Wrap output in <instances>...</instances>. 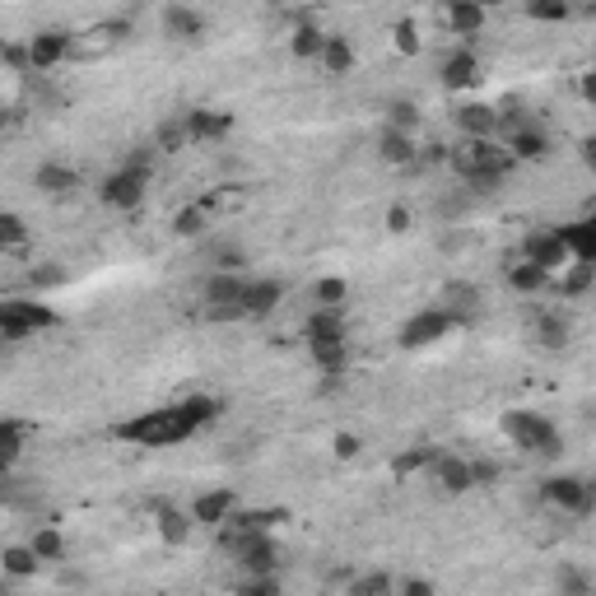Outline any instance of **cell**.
<instances>
[{
	"mask_svg": "<svg viewBox=\"0 0 596 596\" xmlns=\"http://www.w3.org/2000/svg\"><path fill=\"white\" fill-rule=\"evenodd\" d=\"M205 33V19L191 5H168L163 10V38H173V42H201Z\"/></svg>",
	"mask_w": 596,
	"mask_h": 596,
	"instance_id": "obj_17",
	"label": "cell"
},
{
	"mask_svg": "<svg viewBox=\"0 0 596 596\" xmlns=\"http://www.w3.org/2000/svg\"><path fill=\"white\" fill-rule=\"evenodd\" d=\"M233 508H238V503H233L229 489H210V494H201V499L191 503V522H201V527H219Z\"/></svg>",
	"mask_w": 596,
	"mask_h": 596,
	"instance_id": "obj_22",
	"label": "cell"
},
{
	"mask_svg": "<svg viewBox=\"0 0 596 596\" xmlns=\"http://www.w3.org/2000/svg\"><path fill=\"white\" fill-rule=\"evenodd\" d=\"M466 466H471V485H494V480H499V461H466Z\"/></svg>",
	"mask_w": 596,
	"mask_h": 596,
	"instance_id": "obj_47",
	"label": "cell"
},
{
	"mask_svg": "<svg viewBox=\"0 0 596 596\" xmlns=\"http://www.w3.org/2000/svg\"><path fill=\"white\" fill-rule=\"evenodd\" d=\"M56 322V308H47L42 298H0V340H28Z\"/></svg>",
	"mask_w": 596,
	"mask_h": 596,
	"instance_id": "obj_4",
	"label": "cell"
},
{
	"mask_svg": "<svg viewBox=\"0 0 596 596\" xmlns=\"http://www.w3.org/2000/svg\"><path fill=\"white\" fill-rule=\"evenodd\" d=\"M215 415H219L215 396H187V401L140 410L136 420L112 424V438H117V443H131V447H173V443L196 438L205 424H215Z\"/></svg>",
	"mask_w": 596,
	"mask_h": 596,
	"instance_id": "obj_1",
	"label": "cell"
},
{
	"mask_svg": "<svg viewBox=\"0 0 596 596\" xmlns=\"http://www.w3.org/2000/svg\"><path fill=\"white\" fill-rule=\"evenodd\" d=\"M145 187L149 177L145 173H131V168H117V173L103 182V205H112V210H136L140 201H145Z\"/></svg>",
	"mask_w": 596,
	"mask_h": 596,
	"instance_id": "obj_11",
	"label": "cell"
},
{
	"mask_svg": "<svg viewBox=\"0 0 596 596\" xmlns=\"http://www.w3.org/2000/svg\"><path fill=\"white\" fill-rule=\"evenodd\" d=\"M513 154L503 145H494V140H466L461 136V145L447 149V168L461 177V182H471L475 191H499V182L508 173H513Z\"/></svg>",
	"mask_w": 596,
	"mask_h": 596,
	"instance_id": "obj_2",
	"label": "cell"
},
{
	"mask_svg": "<svg viewBox=\"0 0 596 596\" xmlns=\"http://www.w3.org/2000/svg\"><path fill=\"white\" fill-rule=\"evenodd\" d=\"M28 550L42 559V564H52V559H61L66 555V536L56 527H42V531H33V541H28Z\"/></svg>",
	"mask_w": 596,
	"mask_h": 596,
	"instance_id": "obj_36",
	"label": "cell"
},
{
	"mask_svg": "<svg viewBox=\"0 0 596 596\" xmlns=\"http://www.w3.org/2000/svg\"><path fill=\"white\" fill-rule=\"evenodd\" d=\"M443 5H447V0H443ZM480 5H489V0H480Z\"/></svg>",
	"mask_w": 596,
	"mask_h": 596,
	"instance_id": "obj_51",
	"label": "cell"
},
{
	"mask_svg": "<svg viewBox=\"0 0 596 596\" xmlns=\"http://www.w3.org/2000/svg\"><path fill=\"white\" fill-rule=\"evenodd\" d=\"M345 280H340V275H326V280H317V289H312V294H317V308H340V303H345Z\"/></svg>",
	"mask_w": 596,
	"mask_h": 596,
	"instance_id": "obj_39",
	"label": "cell"
},
{
	"mask_svg": "<svg viewBox=\"0 0 596 596\" xmlns=\"http://www.w3.org/2000/svg\"><path fill=\"white\" fill-rule=\"evenodd\" d=\"M173 229L182 233V238H196V233H205V205H187V210H177Z\"/></svg>",
	"mask_w": 596,
	"mask_h": 596,
	"instance_id": "obj_42",
	"label": "cell"
},
{
	"mask_svg": "<svg viewBox=\"0 0 596 596\" xmlns=\"http://www.w3.org/2000/svg\"><path fill=\"white\" fill-rule=\"evenodd\" d=\"M550 280H555V275L541 271V266H531V261H513V266H508V285H513L517 294H541V289H550Z\"/></svg>",
	"mask_w": 596,
	"mask_h": 596,
	"instance_id": "obj_28",
	"label": "cell"
},
{
	"mask_svg": "<svg viewBox=\"0 0 596 596\" xmlns=\"http://www.w3.org/2000/svg\"><path fill=\"white\" fill-rule=\"evenodd\" d=\"M457 131L466 140H494L499 136V108H489V103H466L457 112Z\"/></svg>",
	"mask_w": 596,
	"mask_h": 596,
	"instance_id": "obj_14",
	"label": "cell"
},
{
	"mask_svg": "<svg viewBox=\"0 0 596 596\" xmlns=\"http://www.w3.org/2000/svg\"><path fill=\"white\" fill-rule=\"evenodd\" d=\"M70 52H75L70 33H61V28H47V33H38V38L28 42V70H56Z\"/></svg>",
	"mask_w": 596,
	"mask_h": 596,
	"instance_id": "obj_12",
	"label": "cell"
},
{
	"mask_svg": "<svg viewBox=\"0 0 596 596\" xmlns=\"http://www.w3.org/2000/svg\"><path fill=\"white\" fill-rule=\"evenodd\" d=\"M205 312L215 322H238L243 317V280H238V271H215L205 280Z\"/></svg>",
	"mask_w": 596,
	"mask_h": 596,
	"instance_id": "obj_5",
	"label": "cell"
},
{
	"mask_svg": "<svg viewBox=\"0 0 596 596\" xmlns=\"http://www.w3.org/2000/svg\"><path fill=\"white\" fill-rule=\"evenodd\" d=\"M331 447H336L340 461H354V457H359V438H354V434H336V443H331Z\"/></svg>",
	"mask_w": 596,
	"mask_h": 596,
	"instance_id": "obj_48",
	"label": "cell"
},
{
	"mask_svg": "<svg viewBox=\"0 0 596 596\" xmlns=\"http://www.w3.org/2000/svg\"><path fill=\"white\" fill-rule=\"evenodd\" d=\"M154 517H159L154 527H159V536L168 545H187L191 541V527H196V522H191V513H182V508H168V503H154Z\"/></svg>",
	"mask_w": 596,
	"mask_h": 596,
	"instance_id": "obj_24",
	"label": "cell"
},
{
	"mask_svg": "<svg viewBox=\"0 0 596 596\" xmlns=\"http://www.w3.org/2000/svg\"><path fill=\"white\" fill-rule=\"evenodd\" d=\"M392 47L401 56H415L420 52V28H415V19H401V24L392 28Z\"/></svg>",
	"mask_w": 596,
	"mask_h": 596,
	"instance_id": "obj_41",
	"label": "cell"
},
{
	"mask_svg": "<svg viewBox=\"0 0 596 596\" xmlns=\"http://www.w3.org/2000/svg\"><path fill=\"white\" fill-rule=\"evenodd\" d=\"M536 336H541L545 350H564L573 340V326L569 317H559V312H541V322H536Z\"/></svg>",
	"mask_w": 596,
	"mask_h": 596,
	"instance_id": "obj_30",
	"label": "cell"
},
{
	"mask_svg": "<svg viewBox=\"0 0 596 596\" xmlns=\"http://www.w3.org/2000/svg\"><path fill=\"white\" fill-rule=\"evenodd\" d=\"M243 592H252V596H275V592H280V578H275V573H252V578L243 583Z\"/></svg>",
	"mask_w": 596,
	"mask_h": 596,
	"instance_id": "obj_46",
	"label": "cell"
},
{
	"mask_svg": "<svg viewBox=\"0 0 596 596\" xmlns=\"http://www.w3.org/2000/svg\"><path fill=\"white\" fill-rule=\"evenodd\" d=\"M122 168H131V173H145V177L154 173V140H149V145H136V149H131Z\"/></svg>",
	"mask_w": 596,
	"mask_h": 596,
	"instance_id": "obj_44",
	"label": "cell"
},
{
	"mask_svg": "<svg viewBox=\"0 0 596 596\" xmlns=\"http://www.w3.org/2000/svg\"><path fill=\"white\" fill-rule=\"evenodd\" d=\"M443 24L452 28L457 38H475V33L485 28V5H480V0H447Z\"/></svg>",
	"mask_w": 596,
	"mask_h": 596,
	"instance_id": "obj_15",
	"label": "cell"
},
{
	"mask_svg": "<svg viewBox=\"0 0 596 596\" xmlns=\"http://www.w3.org/2000/svg\"><path fill=\"white\" fill-rule=\"evenodd\" d=\"M354 596H378V592H392V578L387 573H368V578H359V583H350Z\"/></svg>",
	"mask_w": 596,
	"mask_h": 596,
	"instance_id": "obj_45",
	"label": "cell"
},
{
	"mask_svg": "<svg viewBox=\"0 0 596 596\" xmlns=\"http://www.w3.org/2000/svg\"><path fill=\"white\" fill-rule=\"evenodd\" d=\"M182 131H187V145H215L233 131V117L215 108H191L182 112Z\"/></svg>",
	"mask_w": 596,
	"mask_h": 596,
	"instance_id": "obj_10",
	"label": "cell"
},
{
	"mask_svg": "<svg viewBox=\"0 0 596 596\" xmlns=\"http://www.w3.org/2000/svg\"><path fill=\"white\" fill-rule=\"evenodd\" d=\"M522 261H531V266H541V271H564L569 266V247H564V233L559 229H536L527 233V243H522Z\"/></svg>",
	"mask_w": 596,
	"mask_h": 596,
	"instance_id": "obj_8",
	"label": "cell"
},
{
	"mask_svg": "<svg viewBox=\"0 0 596 596\" xmlns=\"http://www.w3.org/2000/svg\"><path fill=\"white\" fill-rule=\"evenodd\" d=\"M210 257H215L219 271H243V266H247V257H243V247H238V243H215Z\"/></svg>",
	"mask_w": 596,
	"mask_h": 596,
	"instance_id": "obj_43",
	"label": "cell"
},
{
	"mask_svg": "<svg viewBox=\"0 0 596 596\" xmlns=\"http://www.w3.org/2000/svg\"><path fill=\"white\" fill-rule=\"evenodd\" d=\"M308 340H345V317L340 308H317L308 317Z\"/></svg>",
	"mask_w": 596,
	"mask_h": 596,
	"instance_id": "obj_31",
	"label": "cell"
},
{
	"mask_svg": "<svg viewBox=\"0 0 596 596\" xmlns=\"http://www.w3.org/2000/svg\"><path fill=\"white\" fill-rule=\"evenodd\" d=\"M429 466H434V480L447 489V494H466V489H475L471 485V466H466L461 457H443V452H438Z\"/></svg>",
	"mask_w": 596,
	"mask_h": 596,
	"instance_id": "obj_25",
	"label": "cell"
},
{
	"mask_svg": "<svg viewBox=\"0 0 596 596\" xmlns=\"http://www.w3.org/2000/svg\"><path fill=\"white\" fill-rule=\"evenodd\" d=\"M443 84L447 89H475L480 84V56L471 47H457V52L443 61Z\"/></svg>",
	"mask_w": 596,
	"mask_h": 596,
	"instance_id": "obj_18",
	"label": "cell"
},
{
	"mask_svg": "<svg viewBox=\"0 0 596 596\" xmlns=\"http://www.w3.org/2000/svg\"><path fill=\"white\" fill-rule=\"evenodd\" d=\"M503 149H508L517 163H536V159H545V154H550V136H545L536 122H527L522 131H513V136H508V145H503Z\"/></svg>",
	"mask_w": 596,
	"mask_h": 596,
	"instance_id": "obj_20",
	"label": "cell"
},
{
	"mask_svg": "<svg viewBox=\"0 0 596 596\" xmlns=\"http://www.w3.org/2000/svg\"><path fill=\"white\" fill-rule=\"evenodd\" d=\"M541 499L573 517L592 513V485H587L583 475H550V480H541Z\"/></svg>",
	"mask_w": 596,
	"mask_h": 596,
	"instance_id": "obj_6",
	"label": "cell"
},
{
	"mask_svg": "<svg viewBox=\"0 0 596 596\" xmlns=\"http://www.w3.org/2000/svg\"><path fill=\"white\" fill-rule=\"evenodd\" d=\"M387 229H392V233L410 229V210H406V205H392V210H387Z\"/></svg>",
	"mask_w": 596,
	"mask_h": 596,
	"instance_id": "obj_49",
	"label": "cell"
},
{
	"mask_svg": "<svg viewBox=\"0 0 596 596\" xmlns=\"http://www.w3.org/2000/svg\"><path fill=\"white\" fill-rule=\"evenodd\" d=\"M308 354L322 373H345V340H308Z\"/></svg>",
	"mask_w": 596,
	"mask_h": 596,
	"instance_id": "obj_32",
	"label": "cell"
},
{
	"mask_svg": "<svg viewBox=\"0 0 596 596\" xmlns=\"http://www.w3.org/2000/svg\"><path fill=\"white\" fill-rule=\"evenodd\" d=\"M434 457H438L434 447H410V452H401V457L392 461V475H396V480H410V475H420Z\"/></svg>",
	"mask_w": 596,
	"mask_h": 596,
	"instance_id": "obj_37",
	"label": "cell"
},
{
	"mask_svg": "<svg viewBox=\"0 0 596 596\" xmlns=\"http://www.w3.org/2000/svg\"><path fill=\"white\" fill-rule=\"evenodd\" d=\"M38 564H42V559L33 555L28 545H10V550L0 555V573H5V578H33Z\"/></svg>",
	"mask_w": 596,
	"mask_h": 596,
	"instance_id": "obj_33",
	"label": "cell"
},
{
	"mask_svg": "<svg viewBox=\"0 0 596 596\" xmlns=\"http://www.w3.org/2000/svg\"><path fill=\"white\" fill-rule=\"evenodd\" d=\"M33 182H38V191L42 196H52V201H66V196L80 191V173L66 168V163H42L38 173H33Z\"/></svg>",
	"mask_w": 596,
	"mask_h": 596,
	"instance_id": "obj_16",
	"label": "cell"
},
{
	"mask_svg": "<svg viewBox=\"0 0 596 596\" xmlns=\"http://www.w3.org/2000/svg\"><path fill=\"white\" fill-rule=\"evenodd\" d=\"M378 154H382V163H392V168H415V154H420L415 131H396V126H387L382 140H378Z\"/></svg>",
	"mask_w": 596,
	"mask_h": 596,
	"instance_id": "obj_19",
	"label": "cell"
},
{
	"mask_svg": "<svg viewBox=\"0 0 596 596\" xmlns=\"http://www.w3.org/2000/svg\"><path fill=\"white\" fill-rule=\"evenodd\" d=\"M457 331V322H452V312H443V308H424V312H415L406 326H401V345L406 350H424V345H438L443 336H452Z\"/></svg>",
	"mask_w": 596,
	"mask_h": 596,
	"instance_id": "obj_7",
	"label": "cell"
},
{
	"mask_svg": "<svg viewBox=\"0 0 596 596\" xmlns=\"http://www.w3.org/2000/svg\"><path fill=\"white\" fill-rule=\"evenodd\" d=\"M503 434L513 438V447L536 452V457H559V452H564L559 429L545 420V415H536V410H508V415H503Z\"/></svg>",
	"mask_w": 596,
	"mask_h": 596,
	"instance_id": "obj_3",
	"label": "cell"
},
{
	"mask_svg": "<svg viewBox=\"0 0 596 596\" xmlns=\"http://www.w3.org/2000/svg\"><path fill=\"white\" fill-rule=\"evenodd\" d=\"M406 592H410V596H429V592H434V587H429V583H420V578H415V583H406Z\"/></svg>",
	"mask_w": 596,
	"mask_h": 596,
	"instance_id": "obj_50",
	"label": "cell"
},
{
	"mask_svg": "<svg viewBox=\"0 0 596 596\" xmlns=\"http://www.w3.org/2000/svg\"><path fill=\"white\" fill-rule=\"evenodd\" d=\"M154 149H163V154H177V149H187V131H182V117H177V122H163V126H159Z\"/></svg>",
	"mask_w": 596,
	"mask_h": 596,
	"instance_id": "obj_40",
	"label": "cell"
},
{
	"mask_svg": "<svg viewBox=\"0 0 596 596\" xmlns=\"http://www.w3.org/2000/svg\"><path fill=\"white\" fill-rule=\"evenodd\" d=\"M322 42H326V33L317 24H298L294 38H289V52H294L298 61H317V56H322Z\"/></svg>",
	"mask_w": 596,
	"mask_h": 596,
	"instance_id": "obj_34",
	"label": "cell"
},
{
	"mask_svg": "<svg viewBox=\"0 0 596 596\" xmlns=\"http://www.w3.org/2000/svg\"><path fill=\"white\" fill-rule=\"evenodd\" d=\"M387 126H396V131H415V126H420V108H415L410 98H396L392 108H387Z\"/></svg>",
	"mask_w": 596,
	"mask_h": 596,
	"instance_id": "obj_38",
	"label": "cell"
},
{
	"mask_svg": "<svg viewBox=\"0 0 596 596\" xmlns=\"http://www.w3.org/2000/svg\"><path fill=\"white\" fill-rule=\"evenodd\" d=\"M592 275H596V261H569L564 271H555L550 289H559V298H583L592 289Z\"/></svg>",
	"mask_w": 596,
	"mask_h": 596,
	"instance_id": "obj_21",
	"label": "cell"
},
{
	"mask_svg": "<svg viewBox=\"0 0 596 596\" xmlns=\"http://www.w3.org/2000/svg\"><path fill=\"white\" fill-rule=\"evenodd\" d=\"M285 298L280 280H243V317H271Z\"/></svg>",
	"mask_w": 596,
	"mask_h": 596,
	"instance_id": "obj_13",
	"label": "cell"
},
{
	"mask_svg": "<svg viewBox=\"0 0 596 596\" xmlns=\"http://www.w3.org/2000/svg\"><path fill=\"white\" fill-rule=\"evenodd\" d=\"M280 522H289V513L285 508H247V513H238L233 508L219 527H233V531H271V527H280Z\"/></svg>",
	"mask_w": 596,
	"mask_h": 596,
	"instance_id": "obj_23",
	"label": "cell"
},
{
	"mask_svg": "<svg viewBox=\"0 0 596 596\" xmlns=\"http://www.w3.org/2000/svg\"><path fill=\"white\" fill-rule=\"evenodd\" d=\"M28 247V224L14 210H0V252H24Z\"/></svg>",
	"mask_w": 596,
	"mask_h": 596,
	"instance_id": "obj_35",
	"label": "cell"
},
{
	"mask_svg": "<svg viewBox=\"0 0 596 596\" xmlns=\"http://www.w3.org/2000/svg\"><path fill=\"white\" fill-rule=\"evenodd\" d=\"M317 61H322L326 70H331V75H350L354 70V47H350V38H326L322 42V56H317Z\"/></svg>",
	"mask_w": 596,
	"mask_h": 596,
	"instance_id": "obj_29",
	"label": "cell"
},
{
	"mask_svg": "<svg viewBox=\"0 0 596 596\" xmlns=\"http://www.w3.org/2000/svg\"><path fill=\"white\" fill-rule=\"evenodd\" d=\"M564 247H569L573 261H596V224L592 219H578V224H564Z\"/></svg>",
	"mask_w": 596,
	"mask_h": 596,
	"instance_id": "obj_26",
	"label": "cell"
},
{
	"mask_svg": "<svg viewBox=\"0 0 596 596\" xmlns=\"http://www.w3.org/2000/svg\"><path fill=\"white\" fill-rule=\"evenodd\" d=\"M438 298H443L438 308L452 312V322H457V326H475L480 317H485V294H480L471 280H447Z\"/></svg>",
	"mask_w": 596,
	"mask_h": 596,
	"instance_id": "obj_9",
	"label": "cell"
},
{
	"mask_svg": "<svg viewBox=\"0 0 596 596\" xmlns=\"http://www.w3.org/2000/svg\"><path fill=\"white\" fill-rule=\"evenodd\" d=\"M24 443H28L24 420H0V471H10L14 461L24 457Z\"/></svg>",
	"mask_w": 596,
	"mask_h": 596,
	"instance_id": "obj_27",
	"label": "cell"
}]
</instances>
